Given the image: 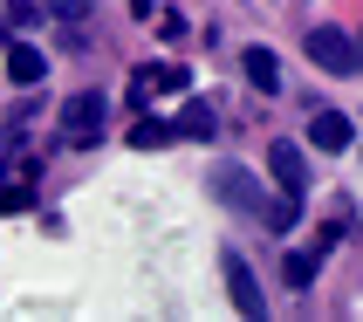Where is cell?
<instances>
[{
	"instance_id": "obj_1",
	"label": "cell",
	"mask_w": 363,
	"mask_h": 322,
	"mask_svg": "<svg viewBox=\"0 0 363 322\" xmlns=\"http://www.w3.org/2000/svg\"><path fill=\"white\" fill-rule=\"evenodd\" d=\"M308 62L323 76H363V55H357V41L343 28H308Z\"/></svg>"
},
{
	"instance_id": "obj_5",
	"label": "cell",
	"mask_w": 363,
	"mask_h": 322,
	"mask_svg": "<svg viewBox=\"0 0 363 322\" xmlns=\"http://www.w3.org/2000/svg\"><path fill=\"white\" fill-rule=\"evenodd\" d=\"M308 138H315V151H350V117L343 110H315L308 117Z\"/></svg>"
},
{
	"instance_id": "obj_15",
	"label": "cell",
	"mask_w": 363,
	"mask_h": 322,
	"mask_svg": "<svg viewBox=\"0 0 363 322\" xmlns=\"http://www.w3.org/2000/svg\"><path fill=\"white\" fill-rule=\"evenodd\" d=\"M130 7H138V14H144V21H151V7H158V0H130Z\"/></svg>"
},
{
	"instance_id": "obj_9",
	"label": "cell",
	"mask_w": 363,
	"mask_h": 322,
	"mask_svg": "<svg viewBox=\"0 0 363 322\" xmlns=\"http://www.w3.org/2000/svg\"><path fill=\"white\" fill-rule=\"evenodd\" d=\"M179 138V123H158V117H144L138 131H130V144H138V151H158V144H172Z\"/></svg>"
},
{
	"instance_id": "obj_10",
	"label": "cell",
	"mask_w": 363,
	"mask_h": 322,
	"mask_svg": "<svg viewBox=\"0 0 363 322\" xmlns=\"http://www.w3.org/2000/svg\"><path fill=\"white\" fill-rule=\"evenodd\" d=\"M315 261H323V254H288V261H281V282L288 288H308V282H315Z\"/></svg>"
},
{
	"instance_id": "obj_14",
	"label": "cell",
	"mask_w": 363,
	"mask_h": 322,
	"mask_svg": "<svg viewBox=\"0 0 363 322\" xmlns=\"http://www.w3.org/2000/svg\"><path fill=\"white\" fill-rule=\"evenodd\" d=\"M28 199H35L28 185H0V213H28Z\"/></svg>"
},
{
	"instance_id": "obj_7",
	"label": "cell",
	"mask_w": 363,
	"mask_h": 322,
	"mask_svg": "<svg viewBox=\"0 0 363 322\" xmlns=\"http://www.w3.org/2000/svg\"><path fill=\"white\" fill-rule=\"evenodd\" d=\"M7 76H14L21 89H28V82H41V76H48V62H41V48H28V41H14V48H7Z\"/></svg>"
},
{
	"instance_id": "obj_16",
	"label": "cell",
	"mask_w": 363,
	"mask_h": 322,
	"mask_svg": "<svg viewBox=\"0 0 363 322\" xmlns=\"http://www.w3.org/2000/svg\"><path fill=\"white\" fill-rule=\"evenodd\" d=\"M357 55H363V41H357Z\"/></svg>"
},
{
	"instance_id": "obj_12",
	"label": "cell",
	"mask_w": 363,
	"mask_h": 322,
	"mask_svg": "<svg viewBox=\"0 0 363 322\" xmlns=\"http://www.w3.org/2000/svg\"><path fill=\"white\" fill-rule=\"evenodd\" d=\"M48 7H55L62 28H82V14H89V0H48Z\"/></svg>"
},
{
	"instance_id": "obj_3",
	"label": "cell",
	"mask_w": 363,
	"mask_h": 322,
	"mask_svg": "<svg viewBox=\"0 0 363 322\" xmlns=\"http://www.w3.org/2000/svg\"><path fill=\"white\" fill-rule=\"evenodd\" d=\"M267 172H274V185H281V199H302V192H308V158H302V144L274 138V144H267Z\"/></svg>"
},
{
	"instance_id": "obj_11",
	"label": "cell",
	"mask_w": 363,
	"mask_h": 322,
	"mask_svg": "<svg viewBox=\"0 0 363 322\" xmlns=\"http://www.w3.org/2000/svg\"><path fill=\"white\" fill-rule=\"evenodd\" d=\"M151 76H158V89H172V96H179L185 82H192V76L179 69V62H151Z\"/></svg>"
},
{
	"instance_id": "obj_2",
	"label": "cell",
	"mask_w": 363,
	"mask_h": 322,
	"mask_svg": "<svg viewBox=\"0 0 363 322\" xmlns=\"http://www.w3.org/2000/svg\"><path fill=\"white\" fill-rule=\"evenodd\" d=\"M96 131H103V96L96 89H76V96L62 103V138L82 151V144H96Z\"/></svg>"
},
{
	"instance_id": "obj_4",
	"label": "cell",
	"mask_w": 363,
	"mask_h": 322,
	"mask_svg": "<svg viewBox=\"0 0 363 322\" xmlns=\"http://www.w3.org/2000/svg\"><path fill=\"white\" fill-rule=\"evenodd\" d=\"M220 267H226V288H233V309H240V316H261V282H254V267L240 261V254H220Z\"/></svg>"
},
{
	"instance_id": "obj_6",
	"label": "cell",
	"mask_w": 363,
	"mask_h": 322,
	"mask_svg": "<svg viewBox=\"0 0 363 322\" xmlns=\"http://www.w3.org/2000/svg\"><path fill=\"white\" fill-rule=\"evenodd\" d=\"M240 69H247V82H254L261 96H274V89H281V62L267 55V48H247V55H240Z\"/></svg>"
},
{
	"instance_id": "obj_8",
	"label": "cell",
	"mask_w": 363,
	"mask_h": 322,
	"mask_svg": "<svg viewBox=\"0 0 363 322\" xmlns=\"http://www.w3.org/2000/svg\"><path fill=\"white\" fill-rule=\"evenodd\" d=\"M213 131H220V123H213V103H185V110H179V138L206 144Z\"/></svg>"
},
{
	"instance_id": "obj_13",
	"label": "cell",
	"mask_w": 363,
	"mask_h": 322,
	"mask_svg": "<svg viewBox=\"0 0 363 322\" xmlns=\"http://www.w3.org/2000/svg\"><path fill=\"white\" fill-rule=\"evenodd\" d=\"M28 179H35V158H7L0 165V185H28Z\"/></svg>"
}]
</instances>
